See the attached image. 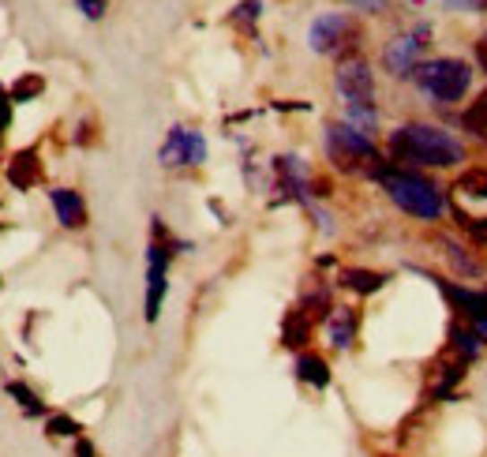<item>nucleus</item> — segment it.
Segmentation results:
<instances>
[{"instance_id": "nucleus-27", "label": "nucleus", "mask_w": 487, "mask_h": 457, "mask_svg": "<svg viewBox=\"0 0 487 457\" xmlns=\"http://www.w3.org/2000/svg\"><path fill=\"white\" fill-rule=\"evenodd\" d=\"M476 60H480V68L487 72V34H483V38L476 41Z\"/></svg>"}, {"instance_id": "nucleus-15", "label": "nucleus", "mask_w": 487, "mask_h": 457, "mask_svg": "<svg viewBox=\"0 0 487 457\" xmlns=\"http://www.w3.org/2000/svg\"><path fill=\"white\" fill-rule=\"evenodd\" d=\"M38 161H34V151H23V154H15L12 158V165H8V180L15 184L19 192H27V188H34L38 184Z\"/></svg>"}, {"instance_id": "nucleus-26", "label": "nucleus", "mask_w": 487, "mask_h": 457, "mask_svg": "<svg viewBox=\"0 0 487 457\" xmlns=\"http://www.w3.org/2000/svg\"><path fill=\"white\" fill-rule=\"evenodd\" d=\"M352 8H364V12H383L387 8V0H349Z\"/></svg>"}, {"instance_id": "nucleus-1", "label": "nucleus", "mask_w": 487, "mask_h": 457, "mask_svg": "<svg viewBox=\"0 0 487 457\" xmlns=\"http://www.w3.org/2000/svg\"><path fill=\"white\" fill-rule=\"evenodd\" d=\"M390 154L405 165H428V169H450L465 158L461 142L435 124H401L390 135Z\"/></svg>"}, {"instance_id": "nucleus-14", "label": "nucleus", "mask_w": 487, "mask_h": 457, "mask_svg": "<svg viewBox=\"0 0 487 457\" xmlns=\"http://www.w3.org/2000/svg\"><path fill=\"white\" fill-rule=\"evenodd\" d=\"M450 341H454V352H457L461 360H476L480 349H483V330L465 326V323H454V326H450Z\"/></svg>"}, {"instance_id": "nucleus-18", "label": "nucleus", "mask_w": 487, "mask_h": 457, "mask_svg": "<svg viewBox=\"0 0 487 457\" xmlns=\"http://www.w3.org/2000/svg\"><path fill=\"white\" fill-rule=\"evenodd\" d=\"M461 128L469 132L473 139H483L487 142V91L473 101L469 109H465V116H461Z\"/></svg>"}, {"instance_id": "nucleus-21", "label": "nucleus", "mask_w": 487, "mask_h": 457, "mask_svg": "<svg viewBox=\"0 0 487 457\" xmlns=\"http://www.w3.org/2000/svg\"><path fill=\"white\" fill-rule=\"evenodd\" d=\"M41 87H46V82H41L38 75H27V79H19L8 94H12V101H30L34 94H41Z\"/></svg>"}, {"instance_id": "nucleus-24", "label": "nucleus", "mask_w": 487, "mask_h": 457, "mask_svg": "<svg viewBox=\"0 0 487 457\" xmlns=\"http://www.w3.org/2000/svg\"><path fill=\"white\" fill-rule=\"evenodd\" d=\"M8 120H12V94H8L4 87H0V139H4Z\"/></svg>"}, {"instance_id": "nucleus-20", "label": "nucleus", "mask_w": 487, "mask_h": 457, "mask_svg": "<svg viewBox=\"0 0 487 457\" xmlns=\"http://www.w3.org/2000/svg\"><path fill=\"white\" fill-rule=\"evenodd\" d=\"M8 393H12L19 405H23L27 417H38V412H41V405H38V398H34V390H27L23 383H8Z\"/></svg>"}, {"instance_id": "nucleus-10", "label": "nucleus", "mask_w": 487, "mask_h": 457, "mask_svg": "<svg viewBox=\"0 0 487 457\" xmlns=\"http://www.w3.org/2000/svg\"><path fill=\"white\" fill-rule=\"evenodd\" d=\"M349 38H352V19L345 12H326L308 27V46L315 53H323V56L337 53Z\"/></svg>"}, {"instance_id": "nucleus-17", "label": "nucleus", "mask_w": 487, "mask_h": 457, "mask_svg": "<svg viewBox=\"0 0 487 457\" xmlns=\"http://www.w3.org/2000/svg\"><path fill=\"white\" fill-rule=\"evenodd\" d=\"M342 285L352 293H378L387 285V274H371V270H342Z\"/></svg>"}, {"instance_id": "nucleus-19", "label": "nucleus", "mask_w": 487, "mask_h": 457, "mask_svg": "<svg viewBox=\"0 0 487 457\" xmlns=\"http://www.w3.org/2000/svg\"><path fill=\"white\" fill-rule=\"evenodd\" d=\"M259 15H263V0H240V4L232 8V15H229V19H232L237 27L251 30V27L259 23Z\"/></svg>"}, {"instance_id": "nucleus-25", "label": "nucleus", "mask_w": 487, "mask_h": 457, "mask_svg": "<svg viewBox=\"0 0 487 457\" xmlns=\"http://www.w3.org/2000/svg\"><path fill=\"white\" fill-rule=\"evenodd\" d=\"M442 4H447V12H480L483 4H487V0H442Z\"/></svg>"}, {"instance_id": "nucleus-8", "label": "nucleus", "mask_w": 487, "mask_h": 457, "mask_svg": "<svg viewBox=\"0 0 487 457\" xmlns=\"http://www.w3.org/2000/svg\"><path fill=\"white\" fill-rule=\"evenodd\" d=\"M431 30L428 27H416L413 34H397L390 46L383 49V68L394 75V79H405V75H416V68H420V53H423V46H428V38Z\"/></svg>"}, {"instance_id": "nucleus-23", "label": "nucleus", "mask_w": 487, "mask_h": 457, "mask_svg": "<svg viewBox=\"0 0 487 457\" xmlns=\"http://www.w3.org/2000/svg\"><path fill=\"white\" fill-rule=\"evenodd\" d=\"M75 4H79V12L87 19H101L105 8H109V0H75Z\"/></svg>"}, {"instance_id": "nucleus-22", "label": "nucleus", "mask_w": 487, "mask_h": 457, "mask_svg": "<svg viewBox=\"0 0 487 457\" xmlns=\"http://www.w3.org/2000/svg\"><path fill=\"white\" fill-rule=\"evenodd\" d=\"M49 435H57V439H75L79 435V424L72 420V417H49Z\"/></svg>"}, {"instance_id": "nucleus-3", "label": "nucleus", "mask_w": 487, "mask_h": 457, "mask_svg": "<svg viewBox=\"0 0 487 457\" xmlns=\"http://www.w3.org/2000/svg\"><path fill=\"white\" fill-rule=\"evenodd\" d=\"M371 177L383 184V192H387L405 214H413V218L435 221L442 211H447V195H442L439 184H431L428 177L409 173V169H390V165H378Z\"/></svg>"}, {"instance_id": "nucleus-5", "label": "nucleus", "mask_w": 487, "mask_h": 457, "mask_svg": "<svg viewBox=\"0 0 487 457\" xmlns=\"http://www.w3.org/2000/svg\"><path fill=\"white\" fill-rule=\"evenodd\" d=\"M469 65L465 60H454V56H439V60H428V65L416 68V82L423 94H431L435 101H461L465 91H469Z\"/></svg>"}, {"instance_id": "nucleus-11", "label": "nucleus", "mask_w": 487, "mask_h": 457, "mask_svg": "<svg viewBox=\"0 0 487 457\" xmlns=\"http://www.w3.org/2000/svg\"><path fill=\"white\" fill-rule=\"evenodd\" d=\"M442 293H447V300L454 304V311L461 319H469V326L476 330H487V293H473V289H461V285H439Z\"/></svg>"}, {"instance_id": "nucleus-13", "label": "nucleus", "mask_w": 487, "mask_h": 457, "mask_svg": "<svg viewBox=\"0 0 487 457\" xmlns=\"http://www.w3.org/2000/svg\"><path fill=\"white\" fill-rule=\"evenodd\" d=\"M356 311L352 307H330L326 315V334H330V345L334 349H349L356 341Z\"/></svg>"}, {"instance_id": "nucleus-4", "label": "nucleus", "mask_w": 487, "mask_h": 457, "mask_svg": "<svg viewBox=\"0 0 487 457\" xmlns=\"http://www.w3.org/2000/svg\"><path fill=\"white\" fill-rule=\"evenodd\" d=\"M450 206H454V218L461 225V233L469 240H476L480 247H487V173L483 169L465 173L454 184Z\"/></svg>"}, {"instance_id": "nucleus-7", "label": "nucleus", "mask_w": 487, "mask_h": 457, "mask_svg": "<svg viewBox=\"0 0 487 457\" xmlns=\"http://www.w3.org/2000/svg\"><path fill=\"white\" fill-rule=\"evenodd\" d=\"M154 233H158V240L151 244V252H146V323H154L161 315V300L169 289V255H173L161 221H154Z\"/></svg>"}, {"instance_id": "nucleus-28", "label": "nucleus", "mask_w": 487, "mask_h": 457, "mask_svg": "<svg viewBox=\"0 0 487 457\" xmlns=\"http://www.w3.org/2000/svg\"><path fill=\"white\" fill-rule=\"evenodd\" d=\"M75 457H94V446H91L87 439H79V443H75Z\"/></svg>"}, {"instance_id": "nucleus-9", "label": "nucleus", "mask_w": 487, "mask_h": 457, "mask_svg": "<svg viewBox=\"0 0 487 457\" xmlns=\"http://www.w3.org/2000/svg\"><path fill=\"white\" fill-rule=\"evenodd\" d=\"M158 161L177 169V165H203L206 161V139L192 128H169L161 151H158Z\"/></svg>"}, {"instance_id": "nucleus-2", "label": "nucleus", "mask_w": 487, "mask_h": 457, "mask_svg": "<svg viewBox=\"0 0 487 457\" xmlns=\"http://www.w3.org/2000/svg\"><path fill=\"white\" fill-rule=\"evenodd\" d=\"M334 87L345 101V124H352L356 132L371 135L375 132V72L364 56H349L334 72Z\"/></svg>"}, {"instance_id": "nucleus-6", "label": "nucleus", "mask_w": 487, "mask_h": 457, "mask_svg": "<svg viewBox=\"0 0 487 457\" xmlns=\"http://www.w3.org/2000/svg\"><path fill=\"white\" fill-rule=\"evenodd\" d=\"M326 154L334 165H342V169H368L375 173L378 169V151L371 135L356 132L352 124H330L326 128Z\"/></svg>"}, {"instance_id": "nucleus-16", "label": "nucleus", "mask_w": 487, "mask_h": 457, "mask_svg": "<svg viewBox=\"0 0 487 457\" xmlns=\"http://www.w3.org/2000/svg\"><path fill=\"white\" fill-rule=\"evenodd\" d=\"M296 379L300 383H311V386H326L330 383V367H326V360L323 357H315V352H304L300 360H296Z\"/></svg>"}, {"instance_id": "nucleus-12", "label": "nucleus", "mask_w": 487, "mask_h": 457, "mask_svg": "<svg viewBox=\"0 0 487 457\" xmlns=\"http://www.w3.org/2000/svg\"><path fill=\"white\" fill-rule=\"evenodd\" d=\"M49 199H53L57 221L65 225V228H83V225H87V203H83L79 192H72V188H53Z\"/></svg>"}]
</instances>
